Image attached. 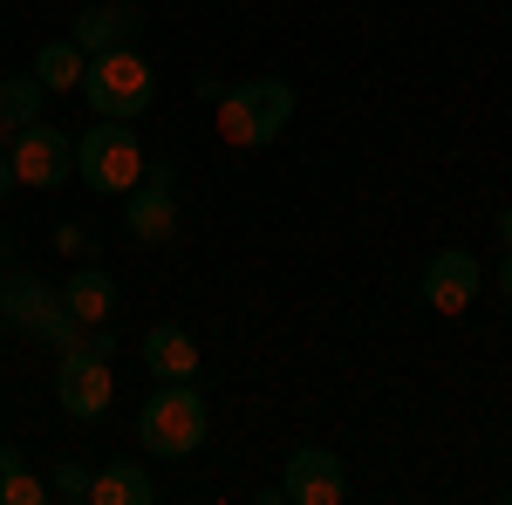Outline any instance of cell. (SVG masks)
<instances>
[{
  "label": "cell",
  "mask_w": 512,
  "mask_h": 505,
  "mask_svg": "<svg viewBox=\"0 0 512 505\" xmlns=\"http://www.w3.org/2000/svg\"><path fill=\"white\" fill-rule=\"evenodd\" d=\"M294 82L280 76H246L233 82L226 96H219V137L233 144V151H260V144H274L280 130L294 123Z\"/></svg>",
  "instance_id": "cell-1"
},
{
  "label": "cell",
  "mask_w": 512,
  "mask_h": 505,
  "mask_svg": "<svg viewBox=\"0 0 512 505\" xmlns=\"http://www.w3.org/2000/svg\"><path fill=\"white\" fill-rule=\"evenodd\" d=\"M205 430H212V410H205V396L192 383H158L144 396V410H137L144 458H192L205 444Z\"/></svg>",
  "instance_id": "cell-2"
},
{
  "label": "cell",
  "mask_w": 512,
  "mask_h": 505,
  "mask_svg": "<svg viewBox=\"0 0 512 505\" xmlns=\"http://www.w3.org/2000/svg\"><path fill=\"white\" fill-rule=\"evenodd\" d=\"M82 103L96 117H117V123H137L151 103H158V76L137 48H110V55H89L82 69Z\"/></svg>",
  "instance_id": "cell-3"
},
{
  "label": "cell",
  "mask_w": 512,
  "mask_h": 505,
  "mask_svg": "<svg viewBox=\"0 0 512 505\" xmlns=\"http://www.w3.org/2000/svg\"><path fill=\"white\" fill-rule=\"evenodd\" d=\"M76 178L103 198H123L144 178V144H137V130L117 123V117H96V130L76 137Z\"/></svg>",
  "instance_id": "cell-4"
},
{
  "label": "cell",
  "mask_w": 512,
  "mask_h": 505,
  "mask_svg": "<svg viewBox=\"0 0 512 505\" xmlns=\"http://www.w3.org/2000/svg\"><path fill=\"white\" fill-rule=\"evenodd\" d=\"M7 157H14V178H21L28 192H55V185L76 178V144H69L48 117L7 130Z\"/></svg>",
  "instance_id": "cell-5"
},
{
  "label": "cell",
  "mask_w": 512,
  "mask_h": 505,
  "mask_svg": "<svg viewBox=\"0 0 512 505\" xmlns=\"http://www.w3.org/2000/svg\"><path fill=\"white\" fill-rule=\"evenodd\" d=\"M171 164H144V178L123 192V233L137 246H171L178 239V192H171Z\"/></svg>",
  "instance_id": "cell-6"
},
{
  "label": "cell",
  "mask_w": 512,
  "mask_h": 505,
  "mask_svg": "<svg viewBox=\"0 0 512 505\" xmlns=\"http://www.w3.org/2000/svg\"><path fill=\"white\" fill-rule=\"evenodd\" d=\"M110 396H117V369H110V355H96V349H62V355H55V403H62L76 424L103 417Z\"/></svg>",
  "instance_id": "cell-7"
},
{
  "label": "cell",
  "mask_w": 512,
  "mask_h": 505,
  "mask_svg": "<svg viewBox=\"0 0 512 505\" xmlns=\"http://www.w3.org/2000/svg\"><path fill=\"white\" fill-rule=\"evenodd\" d=\"M280 499L287 505H342L349 499V471L335 451H321V444H301L287 471H280Z\"/></svg>",
  "instance_id": "cell-8"
},
{
  "label": "cell",
  "mask_w": 512,
  "mask_h": 505,
  "mask_svg": "<svg viewBox=\"0 0 512 505\" xmlns=\"http://www.w3.org/2000/svg\"><path fill=\"white\" fill-rule=\"evenodd\" d=\"M478 287H485V267H478L465 246H444V253L424 260V301L437 314H465L478 301Z\"/></svg>",
  "instance_id": "cell-9"
},
{
  "label": "cell",
  "mask_w": 512,
  "mask_h": 505,
  "mask_svg": "<svg viewBox=\"0 0 512 505\" xmlns=\"http://www.w3.org/2000/svg\"><path fill=\"white\" fill-rule=\"evenodd\" d=\"M137 35H144V14H137L130 0H103V7H82L76 21H69V41H76L82 55H110V48H130Z\"/></svg>",
  "instance_id": "cell-10"
},
{
  "label": "cell",
  "mask_w": 512,
  "mask_h": 505,
  "mask_svg": "<svg viewBox=\"0 0 512 505\" xmlns=\"http://www.w3.org/2000/svg\"><path fill=\"white\" fill-rule=\"evenodd\" d=\"M137 355H144V369L158 383H192L198 376V342H192V328H178V321H158Z\"/></svg>",
  "instance_id": "cell-11"
},
{
  "label": "cell",
  "mask_w": 512,
  "mask_h": 505,
  "mask_svg": "<svg viewBox=\"0 0 512 505\" xmlns=\"http://www.w3.org/2000/svg\"><path fill=\"white\" fill-rule=\"evenodd\" d=\"M151 499H158V478L144 458H110L89 485V505H151Z\"/></svg>",
  "instance_id": "cell-12"
},
{
  "label": "cell",
  "mask_w": 512,
  "mask_h": 505,
  "mask_svg": "<svg viewBox=\"0 0 512 505\" xmlns=\"http://www.w3.org/2000/svg\"><path fill=\"white\" fill-rule=\"evenodd\" d=\"M55 301V287L41 280V273H0V321L7 328H21V335H35V321H41V308Z\"/></svg>",
  "instance_id": "cell-13"
},
{
  "label": "cell",
  "mask_w": 512,
  "mask_h": 505,
  "mask_svg": "<svg viewBox=\"0 0 512 505\" xmlns=\"http://www.w3.org/2000/svg\"><path fill=\"white\" fill-rule=\"evenodd\" d=\"M55 294H62V301H69V308H76L89 328L117 314V280H110L103 267H76L69 280H62V287H55Z\"/></svg>",
  "instance_id": "cell-14"
},
{
  "label": "cell",
  "mask_w": 512,
  "mask_h": 505,
  "mask_svg": "<svg viewBox=\"0 0 512 505\" xmlns=\"http://www.w3.org/2000/svg\"><path fill=\"white\" fill-rule=\"evenodd\" d=\"M82 69H89V55H82L76 41H41L35 48V82L48 89V96H62V89H82Z\"/></svg>",
  "instance_id": "cell-15"
},
{
  "label": "cell",
  "mask_w": 512,
  "mask_h": 505,
  "mask_svg": "<svg viewBox=\"0 0 512 505\" xmlns=\"http://www.w3.org/2000/svg\"><path fill=\"white\" fill-rule=\"evenodd\" d=\"M41 103H48V89L35 82V69H28V76H0V123H7V130L35 123Z\"/></svg>",
  "instance_id": "cell-16"
},
{
  "label": "cell",
  "mask_w": 512,
  "mask_h": 505,
  "mask_svg": "<svg viewBox=\"0 0 512 505\" xmlns=\"http://www.w3.org/2000/svg\"><path fill=\"white\" fill-rule=\"evenodd\" d=\"M35 335H41V342H48V349H82V335H89V321H82V314L69 308V301H62V294H55V301H48V308H41Z\"/></svg>",
  "instance_id": "cell-17"
},
{
  "label": "cell",
  "mask_w": 512,
  "mask_h": 505,
  "mask_svg": "<svg viewBox=\"0 0 512 505\" xmlns=\"http://www.w3.org/2000/svg\"><path fill=\"white\" fill-rule=\"evenodd\" d=\"M55 492H48V478H35V471H0V505H48Z\"/></svg>",
  "instance_id": "cell-18"
},
{
  "label": "cell",
  "mask_w": 512,
  "mask_h": 505,
  "mask_svg": "<svg viewBox=\"0 0 512 505\" xmlns=\"http://www.w3.org/2000/svg\"><path fill=\"white\" fill-rule=\"evenodd\" d=\"M89 485H96V471L76 465V458H69V465H55V478H48V492H55V499H69V505H89Z\"/></svg>",
  "instance_id": "cell-19"
},
{
  "label": "cell",
  "mask_w": 512,
  "mask_h": 505,
  "mask_svg": "<svg viewBox=\"0 0 512 505\" xmlns=\"http://www.w3.org/2000/svg\"><path fill=\"white\" fill-rule=\"evenodd\" d=\"M55 246H62V253H89V233H82V226H55Z\"/></svg>",
  "instance_id": "cell-20"
},
{
  "label": "cell",
  "mask_w": 512,
  "mask_h": 505,
  "mask_svg": "<svg viewBox=\"0 0 512 505\" xmlns=\"http://www.w3.org/2000/svg\"><path fill=\"white\" fill-rule=\"evenodd\" d=\"M192 96H198V103H219V96H226V82H219V76H198Z\"/></svg>",
  "instance_id": "cell-21"
},
{
  "label": "cell",
  "mask_w": 512,
  "mask_h": 505,
  "mask_svg": "<svg viewBox=\"0 0 512 505\" xmlns=\"http://www.w3.org/2000/svg\"><path fill=\"white\" fill-rule=\"evenodd\" d=\"M7 192H21V178H14V157L0 151V198H7Z\"/></svg>",
  "instance_id": "cell-22"
},
{
  "label": "cell",
  "mask_w": 512,
  "mask_h": 505,
  "mask_svg": "<svg viewBox=\"0 0 512 505\" xmlns=\"http://www.w3.org/2000/svg\"><path fill=\"white\" fill-rule=\"evenodd\" d=\"M21 465H28V458H21L14 444H0V471H21Z\"/></svg>",
  "instance_id": "cell-23"
},
{
  "label": "cell",
  "mask_w": 512,
  "mask_h": 505,
  "mask_svg": "<svg viewBox=\"0 0 512 505\" xmlns=\"http://www.w3.org/2000/svg\"><path fill=\"white\" fill-rule=\"evenodd\" d=\"M499 246H506V253H512V205H506V212H499Z\"/></svg>",
  "instance_id": "cell-24"
},
{
  "label": "cell",
  "mask_w": 512,
  "mask_h": 505,
  "mask_svg": "<svg viewBox=\"0 0 512 505\" xmlns=\"http://www.w3.org/2000/svg\"><path fill=\"white\" fill-rule=\"evenodd\" d=\"M499 294H512V253L499 260Z\"/></svg>",
  "instance_id": "cell-25"
},
{
  "label": "cell",
  "mask_w": 512,
  "mask_h": 505,
  "mask_svg": "<svg viewBox=\"0 0 512 505\" xmlns=\"http://www.w3.org/2000/svg\"><path fill=\"white\" fill-rule=\"evenodd\" d=\"M7 253H14V233H7V226H0V267H7Z\"/></svg>",
  "instance_id": "cell-26"
},
{
  "label": "cell",
  "mask_w": 512,
  "mask_h": 505,
  "mask_svg": "<svg viewBox=\"0 0 512 505\" xmlns=\"http://www.w3.org/2000/svg\"><path fill=\"white\" fill-rule=\"evenodd\" d=\"M0 410H7V396H0Z\"/></svg>",
  "instance_id": "cell-27"
},
{
  "label": "cell",
  "mask_w": 512,
  "mask_h": 505,
  "mask_svg": "<svg viewBox=\"0 0 512 505\" xmlns=\"http://www.w3.org/2000/svg\"><path fill=\"white\" fill-rule=\"evenodd\" d=\"M0 130H7V123H0Z\"/></svg>",
  "instance_id": "cell-28"
}]
</instances>
